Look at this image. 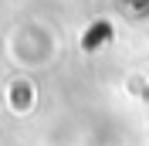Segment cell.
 Returning <instances> with one entry per match:
<instances>
[{"instance_id":"obj_1","label":"cell","mask_w":149,"mask_h":146,"mask_svg":"<svg viewBox=\"0 0 149 146\" xmlns=\"http://www.w3.org/2000/svg\"><path fill=\"white\" fill-rule=\"evenodd\" d=\"M61 51V41L44 20H17L3 37V55L17 72L31 75L41 68H51Z\"/></svg>"},{"instance_id":"obj_2","label":"cell","mask_w":149,"mask_h":146,"mask_svg":"<svg viewBox=\"0 0 149 146\" xmlns=\"http://www.w3.org/2000/svg\"><path fill=\"white\" fill-rule=\"evenodd\" d=\"M0 102H3V109L14 119L34 116V109H37V82L31 75H24V72L10 75L3 82V88H0Z\"/></svg>"}]
</instances>
